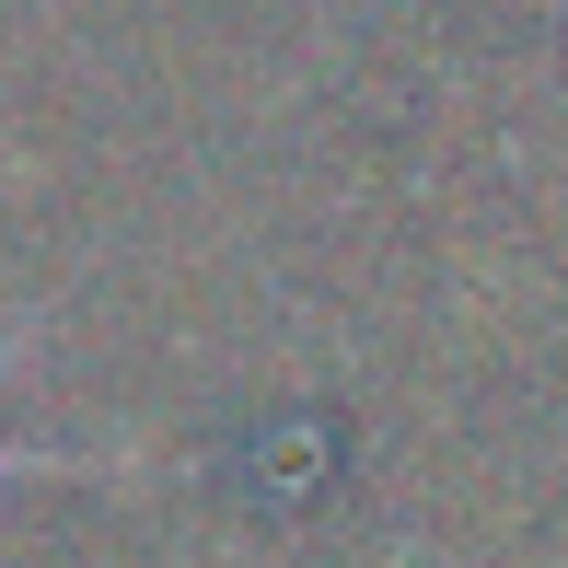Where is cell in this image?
<instances>
[{
    "instance_id": "obj_1",
    "label": "cell",
    "mask_w": 568,
    "mask_h": 568,
    "mask_svg": "<svg viewBox=\"0 0 568 568\" xmlns=\"http://www.w3.org/2000/svg\"><path fill=\"white\" fill-rule=\"evenodd\" d=\"M12 348L23 337H0V372H12ZM12 476H70V453H12V442H0V487H12Z\"/></svg>"
}]
</instances>
